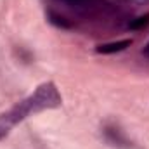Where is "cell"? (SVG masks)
<instances>
[{
  "mask_svg": "<svg viewBox=\"0 0 149 149\" xmlns=\"http://www.w3.org/2000/svg\"><path fill=\"white\" fill-rule=\"evenodd\" d=\"M61 102H63V99H61L59 90L56 88V85L52 81H47V83H42L28 99H24L23 102H19L17 106H14L9 111V114L12 116V120L16 123H19L26 116H30L31 113L59 108Z\"/></svg>",
  "mask_w": 149,
  "mask_h": 149,
  "instance_id": "6da1fadb",
  "label": "cell"
},
{
  "mask_svg": "<svg viewBox=\"0 0 149 149\" xmlns=\"http://www.w3.org/2000/svg\"><path fill=\"white\" fill-rule=\"evenodd\" d=\"M130 45H132V38H127V40H120V42H111V43L99 45L95 50L99 54H113V52H121V50H125Z\"/></svg>",
  "mask_w": 149,
  "mask_h": 149,
  "instance_id": "7a4b0ae2",
  "label": "cell"
},
{
  "mask_svg": "<svg viewBox=\"0 0 149 149\" xmlns=\"http://www.w3.org/2000/svg\"><path fill=\"white\" fill-rule=\"evenodd\" d=\"M14 125H16V121L12 120V116H10L9 113L2 114V116H0V139L5 137V135L10 132V128H12Z\"/></svg>",
  "mask_w": 149,
  "mask_h": 149,
  "instance_id": "3957f363",
  "label": "cell"
},
{
  "mask_svg": "<svg viewBox=\"0 0 149 149\" xmlns=\"http://www.w3.org/2000/svg\"><path fill=\"white\" fill-rule=\"evenodd\" d=\"M106 135H108V139L111 141L114 146H128L127 139L123 135H120V132L116 128H106Z\"/></svg>",
  "mask_w": 149,
  "mask_h": 149,
  "instance_id": "277c9868",
  "label": "cell"
},
{
  "mask_svg": "<svg viewBox=\"0 0 149 149\" xmlns=\"http://www.w3.org/2000/svg\"><path fill=\"white\" fill-rule=\"evenodd\" d=\"M149 24V14H144V16H141V17H137V19H134V21H130V30H141V28H144V26H148Z\"/></svg>",
  "mask_w": 149,
  "mask_h": 149,
  "instance_id": "5b68a950",
  "label": "cell"
},
{
  "mask_svg": "<svg viewBox=\"0 0 149 149\" xmlns=\"http://www.w3.org/2000/svg\"><path fill=\"white\" fill-rule=\"evenodd\" d=\"M142 52H144V56H148V57H149V43L144 47V50H142Z\"/></svg>",
  "mask_w": 149,
  "mask_h": 149,
  "instance_id": "8992f818",
  "label": "cell"
},
{
  "mask_svg": "<svg viewBox=\"0 0 149 149\" xmlns=\"http://www.w3.org/2000/svg\"><path fill=\"white\" fill-rule=\"evenodd\" d=\"M70 2H81V0H70Z\"/></svg>",
  "mask_w": 149,
  "mask_h": 149,
  "instance_id": "52a82bcc",
  "label": "cell"
}]
</instances>
